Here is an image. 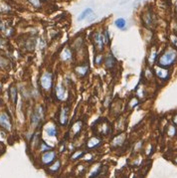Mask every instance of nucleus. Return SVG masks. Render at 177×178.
Listing matches in <instances>:
<instances>
[{"mask_svg": "<svg viewBox=\"0 0 177 178\" xmlns=\"http://www.w3.org/2000/svg\"><path fill=\"white\" fill-rule=\"evenodd\" d=\"M88 69H89V67H88V65H84V66H81V67H78L77 69H76V72L80 75V76H85L86 74H87V72H88Z\"/></svg>", "mask_w": 177, "mask_h": 178, "instance_id": "11", "label": "nucleus"}, {"mask_svg": "<svg viewBox=\"0 0 177 178\" xmlns=\"http://www.w3.org/2000/svg\"><path fill=\"white\" fill-rule=\"evenodd\" d=\"M67 113H68V110H67V108H63V110H62V113H61V116H60V121H61V124L62 125H66V123H67Z\"/></svg>", "mask_w": 177, "mask_h": 178, "instance_id": "12", "label": "nucleus"}, {"mask_svg": "<svg viewBox=\"0 0 177 178\" xmlns=\"http://www.w3.org/2000/svg\"><path fill=\"white\" fill-rule=\"evenodd\" d=\"M29 2H30L32 5H34L35 7H39V6H40V1H39V0H29Z\"/></svg>", "mask_w": 177, "mask_h": 178, "instance_id": "19", "label": "nucleus"}, {"mask_svg": "<svg viewBox=\"0 0 177 178\" xmlns=\"http://www.w3.org/2000/svg\"><path fill=\"white\" fill-rule=\"evenodd\" d=\"M171 41H172V43L175 45V46H177V37L176 36H172V37H171Z\"/></svg>", "mask_w": 177, "mask_h": 178, "instance_id": "23", "label": "nucleus"}, {"mask_svg": "<svg viewBox=\"0 0 177 178\" xmlns=\"http://www.w3.org/2000/svg\"><path fill=\"white\" fill-rule=\"evenodd\" d=\"M100 143V139L99 138H96V137H93L90 139V141H88V147L89 148H93L96 145H98Z\"/></svg>", "mask_w": 177, "mask_h": 178, "instance_id": "13", "label": "nucleus"}, {"mask_svg": "<svg viewBox=\"0 0 177 178\" xmlns=\"http://www.w3.org/2000/svg\"><path fill=\"white\" fill-rule=\"evenodd\" d=\"M176 58V53L173 50H169L164 53L159 59V65L161 66H170L172 65Z\"/></svg>", "mask_w": 177, "mask_h": 178, "instance_id": "1", "label": "nucleus"}, {"mask_svg": "<svg viewBox=\"0 0 177 178\" xmlns=\"http://www.w3.org/2000/svg\"><path fill=\"white\" fill-rule=\"evenodd\" d=\"M82 154H83V152L78 151V152H77V153H75V154H74V155H73V156H72V157H73V159H77V158H78L79 156H81Z\"/></svg>", "mask_w": 177, "mask_h": 178, "instance_id": "22", "label": "nucleus"}, {"mask_svg": "<svg viewBox=\"0 0 177 178\" xmlns=\"http://www.w3.org/2000/svg\"><path fill=\"white\" fill-rule=\"evenodd\" d=\"M51 149V146H48V145H46L45 143H43L42 144V146H41V150L42 151H45V150H50Z\"/></svg>", "mask_w": 177, "mask_h": 178, "instance_id": "20", "label": "nucleus"}, {"mask_svg": "<svg viewBox=\"0 0 177 178\" xmlns=\"http://www.w3.org/2000/svg\"><path fill=\"white\" fill-rule=\"evenodd\" d=\"M60 164H61V162L59 160H57L56 163H54L53 166L50 167V170H51V171H57V170L59 169V167H60Z\"/></svg>", "mask_w": 177, "mask_h": 178, "instance_id": "17", "label": "nucleus"}, {"mask_svg": "<svg viewBox=\"0 0 177 178\" xmlns=\"http://www.w3.org/2000/svg\"><path fill=\"white\" fill-rule=\"evenodd\" d=\"M0 125H1L3 128H5V129H7V130H10V128H11V124H10V120H9V118H8L7 114H5V113H1V114H0Z\"/></svg>", "mask_w": 177, "mask_h": 178, "instance_id": "3", "label": "nucleus"}, {"mask_svg": "<svg viewBox=\"0 0 177 178\" xmlns=\"http://www.w3.org/2000/svg\"><path fill=\"white\" fill-rule=\"evenodd\" d=\"M40 83H41V86L44 88V89H50L51 86H52V75L50 73H44L41 77V80H40Z\"/></svg>", "mask_w": 177, "mask_h": 178, "instance_id": "2", "label": "nucleus"}, {"mask_svg": "<svg viewBox=\"0 0 177 178\" xmlns=\"http://www.w3.org/2000/svg\"><path fill=\"white\" fill-rule=\"evenodd\" d=\"M101 60H102V56L98 57V58L96 59V62H97V64H100V63H101Z\"/></svg>", "mask_w": 177, "mask_h": 178, "instance_id": "26", "label": "nucleus"}, {"mask_svg": "<svg viewBox=\"0 0 177 178\" xmlns=\"http://www.w3.org/2000/svg\"><path fill=\"white\" fill-rule=\"evenodd\" d=\"M81 127H82V123L81 121H78V123H76L73 126V130H74L75 134H77L80 129H81Z\"/></svg>", "mask_w": 177, "mask_h": 178, "instance_id": "16", "label": "nucleus"}, {"mask_svg": "<svg viewBox=\"0 0 177 178\" xmlns=\"http://www.w3.org/2000/svg\"><path fill=\"white\" fill-rule=\"evenodd\" d=\"M156 74H157V76H158L159 78H161V79H165V78H167L168 76V71L167 70H165V69H161V68H156Z\"/></svg>", "mask_w": 177, "mask_h": 178, "instance_id": "9", "label": "nucleus"}, {"mask_svg": "<svg viewBox=\"0 0 177 178\" xmlns=\"http://www.w3.org/2000/svg\"><path fill=\"white\" fill-rule=\"evenodd\" d=\"M173 120H174V123H175V125H177V116H174V118H173Z\"/></svg>", "mask_w": 177, "mask_h": 178, "instance_id": "27", "label": "nucleus"}, {"mask_svg": "<svg viewBox=\"0 0 177 178\" xmlns=\"http://www.w3.org/2000/svg\"><path fill=\"white\" fill-rule=\"evenodd\" d=\"M92 12H93V9L92 8H87V9H85L84 11L82 12V14L78 17V20H84V19H86V18L88 17L90 14H92Z\"/></svg>", "mask_w": 177, "mask_h": 178, "instance_id": "10", "label": "nucleus"}, {"mask_svg": "<svg viewBox=\"0 0 177 178\" xmlns=\"http://www.w3.org/2000/svg\"><path fill=\"white\" fill-rule=\"evenodd\" d=\"M131 102H132V103L131 104V107H133L134 105H136V104H137V101H136V99H132Z\"/></svg>", "mask_w": 177, "mask_h": 178, "instance_id": "25", "label": "nucleus"}, {"mask_svg": "<svg viewBox=\"0 0 177 178\" xmlns=\"http://www.w3.org/2000/svg\"><path fill=\"white\" fill-rule=\"evenodd\" d=\"M176 162H177V159H176Z\"/></svg>", "mask_w": 177, "mask_h": 178, "instance_id": "28", "label": "nucleus"}, {"mask_svg": "<svg viewBox=\"0 0 177 178\" xmlns=\"http://www.w3.org/2000/svg\"><path fill=\"white\" fill-rule=\"evenodd\" d=\"M93 40H95L96 45L98 46V48H99L100 50H102V49H103V43H104V36H103V34H101V33L98 32V33L95 34Z\"/></svg>", "mask_w": 177, "mask_h": 178, "instance_id": "5", "label": "nucleus"}, {"mask_svg": "<svg viewBox=\"0 0 177 178\" xmlns=\"http://www.w3.org/2000/svg\"><path fill=\"white\" fill-rule=\"evenodd\" d=\"M55 156H56L55 152H53V151L46 152V153H44L43 156H42V162H43L44 164H50L52 161L55 159Z\"/></svg>", "mask_w": 177, "mask_h": 178, "instance_id": "4", "label": "nucleus"}, {"mask_svg": "<svg viewBox=\"0 0 177 178\" xmlns=\"http://www.w3.org/2000/svg\"><path fill=\"white\" fill-rule=\"evenodd\" d=\"M114 23H115V26L117 27V28H120V29L124 28L125 24H126V22H125V20H124L123 18H119V19H116Z\"/></svg>", "mask_w": 177, "mask_h": 178, "instance_id": "14", "label": "nucleus"}, {"mask_svg": "<svg viewBox=\"0 0 177 178\" xmlns=\"http://www.w3.org/2000/svg\"><path fill=\"white\" fill-rule=\"evenodd\" d=\"M42 116H43V114H42V108L40 107V108H38L37 113H35V114L33 115V117H32L33 124H37L38 121L42 118Z\"/></svg>", "mask_w": 177, "mask_h": 178, "instance_id": "8", "label": "nucleus"}, {"mask_svg": "<svg viewBox=\"0 0 177 178\" xmlns=\"http://www.w3.org/2000/svg\"><path fill=\"white\" fill-rule=\"evenodd\" d=\"M10 93H11V98H12V102L13 103H15V101H16V89L15 88H11L10 90Z\"/></svg>", "mask_w": 177, "mask_h": 178, "instance_id": "18", "label": "nucleus"}, {"mask_svg": "<svg viewBox=\"0 0 177 178\" xmlns=\"http://www.w3.org/2000/svg\"><path fill=\"white\" fill-rule=\"evenodd\" d=\"M46 132L49 136H55V135L57 134L56 128H55L54 126H49V127H47Z\"/></svg>", "mask_w": 177, "mask_h": 178, "instance_id": "15", "label": "nucleus"}, {"mask_svg": "<svg viewBox=\"0 0 177 178\" xmlns=\"http://www.w3.org/2000/svg\"><path fill=\"white\" fill-rule=\"evenodd\" d=\"M61 57H62V60H64L66 62H67V61H70L71 58H72V53H71V51H70L69 49H64V50L62 51Z\"/></svg>", "mask_w": 177, "mask_h": 178, "instance_id": "7", "label": "nucleus"}, {"mask_svg": "<svg viewBox=\"0 0 177 178\" xmlns=\"http://www.w3.org/2000/svg\"><path fill=\"white\" fill-rule=\"evenodd\" d=\"M56 96L59 99H64L66 97L65 89L62 87V85H59L56 88Z\"/></svg>", "mask_w": 177, "mask_h": 178, "instance_id": "6", "label": "nucleus"}, {"mask_svg": "<svg viewBox=\"0 0 177 178\" xmlns=\"http://www.w3.org/2000/svg\"><path fill=\"white\" fill-rule=\"evenodd\" d=\"M176 132V130H175V127L174 126H170V128H169V131H168V134L169 135H173V134Z\"/></svg>", "mask_w": 177, "mask_h": 178, "instance_id": "21", "label": "nucleus"}, {"mask_svg": "<svg viewBox=\"0 0 177 178\" xmlns=\"http://www.w3.org/2000/svg\"><path fill=\"white\" fill-rule=\"evenodd\" d=\"M155 56H156V54L155 53H153L151 56H150V58H149V61H150V63H152L153 61H154V58H155Z\"/></svg>", "mask_w": 177, "mask_h": 178, "instance_id": "24", "label": "nucleus"}]
</instances>
